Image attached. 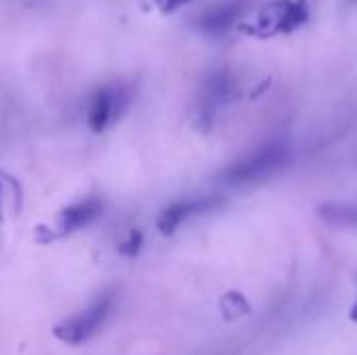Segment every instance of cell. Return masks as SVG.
<instances>
[{
  "instance_id": "cell-6",
  "label": "cell",
  "mask_w": 357,
  "mask_h": 355,
  "mask_svg": "<svg viewBox=\"0 0 357 355\" xmlns=\"http://www.w3.org/2000/svg\"><path fill=\"white\" fill-rule=\"evenodd\" d=\"M218 205V199H195V201H178L169 207H165L157 220V230L163 236H172L186 220L207 213Z\"/></svg>"
},
{
  "instance_id": "cell-1",
  "label": "cell",
  "mask_w": 357,
  "mask_h": 355,
  "mask_svg": "<svg viewBox=\"0 0 357 355\" xmlns=\"http://www.w3.org/2000/svg\"><path fill=\"white\" fill-rule=\"evenodd\" d=\"M310 21V4L305 0H274L266 4L257 17L245 25L255 38H274L293 33Z\"/></svg>"
},
{
  "instance_id": "cell-12",
  "label": "cell",
  "mask_w": 357,
  "mask_h": 355,
  "mask_svg": "<svg viewBox=\"0 0 357 355\" xmlns=\"http://www.w3.org/2000/svg\"><path fill=\"white\" fill-rule=\"evenodd\" d=\"M351 318H354V320H357V303H356V308L351 310Z\"/></svg>"
},
{
  "instance_id": "cell-11",
  "label": "cell",
  "mask_w": 357,
  "mask_h": 355,
  "mask_svg": "<svg viewBox=\"0 0 357 355\" xmlns=\"http://www.w3.org/2000/svg\"><path fill=\"white\" fill-rule=\"evenodd\" d=\"M155 2H157V6H159L163 13H174V10H178V8L190 4L192 0H155Z\"/></svg>"
},
{
  "instance_id": "cell-2",
  "label": "cell",
  "mask_w": 357,
  "mask_h": 355,
  "mask_svg": "<svg viewBox=\"0 0 357 355\" xmlns=\"http://www.w3.org/2000/svg\"><path fill=\"white\" fill-rule=\"evenodd\" d=\"M289 144L282 140L261 144L253 153L245 155L236 163H232L224 174L222 180L228 184H253L257 180L268 178L270 174L278 172L287 161H289Z\"/></svg>"
},
{
  "instance_id": "cell-3",
  "label": "cell",
  "mask_w": 357,
  "mask_h": 355,
  "mask_svg": "<svg viewBox=\"0 0 357 355\" xmlns=\"http://www.w3.org/2000/svg\"><path fill=\"white\" fill-rule=\"evenodd\" d=\"M113 308H115V293L105 291L88 308L61 320L52 333L59 341H63L67 345H82L102 328V324L111 316Z\"/></svg>"
},
{
  "instance_id": "cell-7",
  "label": "cell",
  "mask_w": 357,
  "mask_h": 355,
  "mask_svg": "<svg viewBox=\"0 0 357 355\" xmlns=\"http://www.w3.org/2000/svg\"><path fill=\"white\" fill-rule=\"evenodd\" d=\"M102 207H105V203L98 197H90V199H84V201H77V203L65 207L59 213V234L67 236V234H73L75 230L92 224L102 213Z\"/></svg>"
},
{
  "instance_id": "cell-8",
  "label": "cell",
  "mask_w": 357,
  "mask_h": 355,
  "mask_svg": "<svg viewBox=\"0 0 357 355\" xmlns=\"http://www.w3.org/2000/svg\"><path fill=\"white\" fill-rule=\"evenodd\" d=\"M234 94H236L234 77L224 69L213 71L211 75H207V80L203 84V109H205V113H211L215 107L230 103L234 98Z\"/></svg>"
},
{
  "instance_id": "cell-9",
  "label": "cell",
  "mask_w": 357,
  "mask_h": 355,
  "mask_svg": "<svg viewBox=\"0 0 357 355\" xmlns=\"http://www.w3.org/2000/svg\"><path fill=\"white\" fill-rule=\"evenodd\" d=\"M322 213L331 222H341V224H357V207L354 205H328L322 209Z\"/></svg>"
},
{
  "instance_id": "cell-4",
  "label": "cell",
  "mask_w": 357,
  "mask_h": 355,
  "mask_svg": "<svg viewBox=\"0 0 357 355\" xmlns=\"http://www.w3.org/2000/svg\"><path fill=\"white\" fill-rule=\"evenodd\" d=\"M130 103V94L123 86L98 88L88 105V126L94 134L111 128Z\"/></svg>"
},
{
  "instance_id": "cell-5",
  "label": "cell",
  "mask_w": 357,
  "mask_h": 355,
  "mask_svg": "<svg viewBox=\"0 0 357 355\" xmlns=\"http://www.w3.org/2000/svg\"><path fill=\"white\" fill-rule=\"evenodd\" d=\"M245 8L247 0H220L199 15L197 25L207 36H224L241 21Z\"/></svg>"
},
{
  "instance_id": "cell-10",
  "label": "cell",
  "mask_w": 357,
  "mask_h": 355,
  "mask_svg": "<svg viewBox=\"0 0 357 355\" xmlns=\"http://www.w3.org/2000/svg\"><path fill=\"white\" fill-rule=\"evenodd\" d=\"M140 245H142L140 232H132L130 239H128V243H126V245H119V251H121L123 255H136V253L140 251Z\"/></svg>"
}]
</instances>
